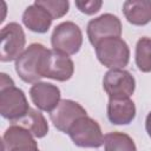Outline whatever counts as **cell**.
Instances as JSON below:
<instances>
[{
    "label": "cell",
    "instance_id": "1",
    "mask_svg": "<svg viewBox=\"0 0 151 151\" xmlns=\"http://www.w3.org/2000/svg\"><path fill=\"white\" fill-rule=\"evenodd\" d=\"M0 76V113L5 119L15 124L28 113L31 107L24 91L14 85L13 79L6 73Z\"/></svg>",
    "mask_w": 151,
    "mask_h": 151
},
{
    "label": "cell",
    "instance_id": "2",
    "mask_svg": "<svg viewBox=\"0 0 151 151\" xmlns=\"http://www.w3.org/2000/svg\"><path fill=\"white\" fill-rule=\"evenodd\" d=\"M38 72L41 78L66 81L73 76L74 64L67 54L55 50H46L40 58Z\"/></svg>",
    "mask_w": 151,
    "mask_h": 151
},
{
    "label": "cell",
    "instance_id": "3",
    "mask_svg": "<svg viewBox=\"0 0 151 151\" xmlns=\"http://www.w3.org/2000/svg\"><path fill=\"white\" fill-rule=\"evenodd\" d=\"M94 48L100 64L111 70L124 68L130 61V48L122 38H105L100 40Z\"/></svg>",
    "mask_w": 151,
    "mask_h": 151
},
{
    "label": "cell",
    "instance_id": "4",
    "mask_svg": "<svg viewBox=\"0 0 151 151\" xmlns=\"http://www.w3.org/2000/svg\"><path fill=\"white\" fill-rule=\"evenodd\" d=\"M53 50L73 55L79 52L83 45V33L80 27L72 21H64L57 25L51 35Z\"/></svg>",
    "mask_w": 151,
    "mask_h": 151
},
{
    "label": "cell",
    "instance_id": "5",
    "mask_svg": "<svg viewBox=\"0 0 151 151\" xmlns=\"http://www.w3.org/2000/svg\"><path fill=\"white\" fill-rule=\"evenodd\" d=\"M68 136L79 147L98 149L104 144V136L100 125L88 116L76 120L68 130Z\"/></svg>",
    "mask_w": 151,
    "mask_h": 151
},
{
    "label": "cell",
    "instance_id": "6",
    "mask_svg": "<svg viewBox=\"0 0 151 151\" xmlns=\"http://www.w3.org/2000/svg\"><path fill=\"white\" fill-rule=\"evenodd\" d=\"M0 60L8 63L17 60L25 51L26 37L22 27L18 22H9L1 28Z\"/></svg>",
    "mask_w": 151,
    "mask_h": 151
},
{
    "label": "cell",
    "instance_id": "7",
    "mask_svg": "<svg viewBox=\"0 0 151 151\" xmlns=\"http://www.w3.org/2000/svg\"><path fill=\"white\" fill-rule=\"evenodd\" d=\"M47 48L39 42L31 44L15 60V72L25 83H38L41 77L38 72L39 61Z\"/></svg>",
    "mask_w": 151,
    "mask_h": 151
},
{
    "label": "cell",
    "instance_id": "8",
    "mask_svg": "<svg viewBox=\"0 0 151 151\" xmlns=\"http://www.w3.org/2000/svg\"><path fill=\"white\" fill-rule=\"evenodd\" d=\"M103 87L109 98H130L136 90V80L129 71L114 68L105 73Z\"/></svg>",
    "mask_w": 151,
    "mask_h": 151
},
{
    "label": "cell",
    "instance_id": "9",
    "mask_svg": "<svg viewBox=\"0 0 151 151\" xmlns=\"http://www.w3.org/2000/svg\"><path fill=\"white\" fill-rule=\"evenodd\" d=\"M86 32L91 45L94 47L100 40L105 38H120L122 22L117 15L111 13H104L88 21Z\"/></svg>",
    "mask_w": 151,
    "mask_h": 151
},
{
    "label": "cell",
    "instance_id": "10",
    "mask_svg": "<svg viewBox=\"0 0 151 151\" xmlns=\"http://www.w3.org/2000/svg\"><path fill=\"white\" fill-rule=\"evenodd\" d=\"M85 116H87L86 110L79 103L71 99H61L57 107L50 112V118L54 127L64 133H68L74 122Z\"/></svg>",
    "mask_w": 151,
    "mask_h": 151
},
{
    "label": "cell",
    "instance_id": "11",
    "mask_svg": "<svg viewBox=\"0 0 151 151\" xmlns=\"http://www.w3.org/2000/svg\"><path fill=\"white\" fill-rule=\"evenodd\" d=\"M2 144L5 151H39L32 133L17 124H12L4 132Z\"/></svg>",
    "mask_w": 151,
    "mask_h": 151
},
{
    "label": "cell",
    "instance_id": "12",
    "mask_svg": "<svg viewBox=\"0 0 151 151\" xmlns=\"http://www.w3.org/2000/svg\"><path fill=\"white\" fill-rule=\"evenodd\" d=\"M60 88L51 83L38 81L29 88V97L32 103L41 111L52 112L60 99Z\"/></svg>",
    "mask_w": 151,
    "mask_h": 151
},
{
    "label": "cell",
    "instance_id": "13",
    "mask_svg": "<svg viewBox=\"0 0 151 151\" xmlns=\"http://www.w3.org/2000/svg\"><path fill=\"white\" fill-rule=\"evenodd\" d=\"M136 117V105L130 98H109L107 118L113 125H129Z\"/></svg>",
    "mask_w": 151,
    "mask_h": 151
},
{
    "label": "cell",
    "instance_id": "14",
    "mask_svg": "<svg viewBox=\"0 0 151 151\" xmlns=\"http://www.w3.org/2000/svg\"><path fill=\"white\" fill-rule=\"evenodd\" d=\"M53 18L51 14L37 4H32L22 13V22L24 25L32 32L35 33H46L51 25Z\"/></svg>",
    "mask_w": 151,
    "mask_h": 151
},
{
    "label": "cell",
    "instance_id": "15",
    "mask_svg": "<svg viewBox=\"0 0 151 151\" xmlns=\"http://www.w3.org/2000/svg\"><path fill=\"white\" fill-rule=\"evenodd\" d=\"M123 13L130 24L144 26L151 21V1L127 0L123 4Z\"/></svg>",
    "mask_w": 151,
    "mask_h": 151
},
{
    "label": "cell",
    "instance_id": "16",
    "mask_svg": "<svg viewBox=\"0 0 151 151\" xmlns=\"http://www.w3.org/2000/svg\"><path fill=\"white\" fill-rule=\"evenodd\" d=\"M15 124L27 129L35 138H42L48 133V124L44 114L32 107L29 109L28 113Z\"/></svg>",
    "mask_w": 151,
    "mask_h": 151
},
{
    "label": "cell",
    "instance_id": "17",
    "mask_svg": "<svg viewBox=\"0 0 151 151\" xmlns=\"http://www.w3.org/2000/svg\"><path fill=\"white\" fill-rule=\"evenodd\" d=\"M105 151H137L133 139L119 131L109 132L104 136Z\"/></svg>",
    "mask_w": 151,
    "mask_h": 151
},
{
    "label": "cell",
    "instance_id": "18",
    "mask_svg": "<svg viewBox=\"0 0 151 151\" xmlns=\"http://www.w3.org/2000/svg\"><path fill=\"white\" fill-rule=\"evenodd\" d=\"M136 65L144 73L151 72V38L142 37L136 45Z\"/></svg>",
    "mask_w": 151,
    "mask_h": 151
},
{
    "label": "cell",
    "instance_id": "19",
    "mask_svg": "<svg viewBox=\"0 0 151 151\" xmlns=\"http://www.w3.org/2000/svg\"><path fill=\"white\" fill-rule=\"evenodd\" d=\"M34 4L45 8L53 19L64 17L70 9V2L67 0H35Z\"/></svg>",
    "mask_w": 151,
    "mask_h": 151
},
{
    "label": "cell",
    "instance_id": "20",
    "mask_svg": "<svg viewBox=\"0 0 151 151\" xmlns=\"http://www.w3.org/2000/svg\"><path fill=\"white\" fill-rule=\"evenodd\" d=\"M76 6L77 8L87 15L91 14H96L97 12H99V9L103 6V1L100 0H90V1H76Z\"/></svg>",
    "mask_w": 151,
    "mask_h": 151
},
{
    "label": "cell",
    "instance_id": "21",
    "mask_svg": "<svg viewBox=\"0 0 151 151\" xmlns=\"http://www.w3.org/2000/svg\"><path fill=\"white\" fill-rule=\"evenodd\" d=\"M145 130H146L149 137L151 138V112H149L145 118Z\"/></svg>",
    "mask_w": 151,
    "mask_h": 151
}]
</instances>
